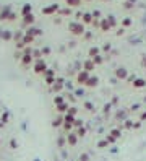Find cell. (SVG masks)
<instances>
[{
	"label": "cell",
	"instance_id": "22",
	"mask_svg": "<svg viewBox=\"0 0 146 161\" xmlns=\"http://www.w3.org/2000/svg\"><path fill=\"white\" fill-rule=\"evenodd\" d=\"M65 114H70V116L76 117V114H78V108H76V106H70V108H68V111L65 112Z\"/></svg>",
	"mask_w": 146,
	"mask_h": 161
},
{
	"label": "cell",
	"instance_id": "32",
	"mask_svg": "<svg viewBox=\"0 0 146 161\" xmlns=\"http://www.w3.org/2000/svg\"><path fill=\"white\" fill-rule=\"evenodd\" d=\"M73 127H83V120H80V119H75V122H73Z\"/></svg>",
	"mask_w": 146,
	"mask_h": 161
},
{
	"label": "cell",
	"instance_id": "18",
	"mask_svg": "<svg viewBox=\"0 0 146 161\" xmlns=\"http://www.w3.org/2000/svg\"><path fill=\"white\" fill-rule=\"evenodd\" d=\"M88 55H89V59L96 57V55H99V47H91V49L88 51Z\"/></svg>",
	"mask_w": 146,
	"mask_h": 161
},
{
	"label": "cell",
	"instance_id": "27",
	"mask_svg": "<svg viewBox=\"0 0 146 161\" xmlns=\"http://www.w3.org/2000/svg\"><path fill=\"white\" fill-rule=\"evenodd\" d=\"M107 147H109V142H107L105 138L101 140V142H97V148H102V150H104V148H107Z\"/></svg>",
	"mask_w": 146,
	"mask_h": 161
},
{
	"label": "cell",
	"instance_id": "31",
	"mask_svg": "<svg viewBox=\"0 0 146 161\" xmlns=\"http://www.w3.org/2000/svg\"><path fill=\"white\" fill-rule=\"evenodd\" d=\"M2 37H3L5 41H10V39H12V33H10V31H3V36Z\"/></svg>",
	"mask_w": 146,
	"mask_h": 161
},
{
	"label": "cell",
	"instance_id": "4",
	"mask_svg": "<svg viewBox=\"0 0 146 161\" xmlns=\"http://www.w3.org/2000/svg\"><path fill=\"white\" fill-rule=\"evenodd\" d=\"M127 77H128V70L125 67H119L115 70V78L117 80H127Z\"/></svg>",
	"mask_w": 146,
	"mask_h": 161
},
{
	"label": "cell",
	"instance_id": "39",
	"mask_svg": "<svg viewBox=\"0 0 146 161\" xmlns=\"http://www.w3.org/2000/svg\"><path fill=\"white\" fill-rule=\"evenodd\" d=\"M141 127V120H138V122H135L133 124V129H140Z\"/></svg>",
	"mask_w": 146,
	"mask_h": 161
},
{
	"label": "cell",
	"instance_id": "17",
	"mask_svg": "<svg viewBox=\"0 0 146 161\" xmlns=\"http://www.w3.org/2000/svg\"><path fill=\"white\" fill-rule=\"evenodd\" d=\"M109 134H111L114 138H117V140H119V138H120V135H122V130H120L119 127H115V129H112V130L109 132Z\"/></svg>",
	"mask_w": 146,
	"mask_h": 161
},
{
	"label": "cell",
	"instance_id": "30",
	"mask_svg": "<svg viewBox=\"0 0 146 161\" xmlns=\"http://www.w3.org/2000/svg\"><path fill=\"white\" fill-rule=\"evenodd\" d=\"M44 77H46V78H47V77H55V72L51 70V69H47V70L44 72Z\"/></svg>",
	"mask_w": 146,
	"mask_h": 161
},
{
	"label": "cell",
	"instance_id": "29",
	"mask_svg": "<svg viewBox=\"0 0 146 161\" xmlns=\"http://www.w3.org/2000/svg\"><path fill=\"white\" fill-rule=\"evenodd\" d=\"M73 94H75L76 98H80V96H84V90H83V88H78V90H75V93H73Z\"/></svg>",
	"mask_w": 146,
	"mask_h": 161
},
{
	"label": "cell",
	"instance_id": "14",
	"mask_svg": "<svg viewBox=\"0 0 146 161\" xmlns=\"http://www.w3.org/2000/svg\"><path fill=\"white\" fill-rule=\"evenodd\" d=\"M81 2H83V0H65L67 7H75V8L81 7Z\"/></svg>",
	"mask_w": 146,
	"mask_h": 161
},
{
	"label": "cell",
	"instance_id": "23",
	"mask_svg": "<svg viewBox=\"0 0 146 161\" xmlns=\"http://www.w3.org/2000/svg\"><path fill=\"white\" fill-rule=\"evenodd\" d=\"M105 20H107V23H109V25H111V28H115V26H117V20H115V16H112V15H109V16H107V18H105Z\"/></svg>",
	"mask_w": 146,
	"mask_h": 161
},
{
	"label": "cell",
	"instance_id": "12",
	"mask_svg": "<svg viewBox=\"0 0 146 161\" xmlns=\"http://www.w3.org/2000/svg\"><path fill=\"white\" fill-rule=\"evenodd\" d=\"M33 54H23V57H21V64L24 65V67H26V65H29V64H31L33 62Z\"/></svg>",
	"mask_w": 146,
	"mask_h": 161
},
{
	"label": "cell",
	"instance_id": "11",
	"mask_svg": "<svg viewBox=\"0 0 146 161\" xmlns=\"http://www.w3.org/2000/svg\"><path fill=\"white\" fill-rule=\"evenodd\" d=\"M93 13H83V16H81V23L83 25H93Z\"/></svg>",
	"mask_w": 146,
	"mask_h": 161
},
{
	"label": "cell",
	"instance_id": "34",
	"mask_svg": "<svg viewBox=\"0 0 146 161\" xmlns=\"http://www.w3.org/2000/svg\"><path fill=\"white\" fill-rule=\"evenodd\" d=\"M123 127H127V129H133V124H132V120H125Z\"/></svg>",
	"mask_w": 146,
	"mask_h": 161
},
{
	"label": "cell",
	"instance_id": "38",
	"mask_svg": "<svg viewBox=\"0 0 146 161\" xmlns=\"http://www.w3.org/2000/svg\"><path fill=\"white\" fill-rule=\"evenodd\" d=\"M99 16H101V13L97 12V10H96V12H93V18H94V20H97V18H99Z\"/></svg>",
	"mask_w": 146,
	"mask_h": 161
},
{
	"label": "cell",
	"instance_id": "33",
	"mask_svg": "<svg viewBox=\"0 0 146 161\" xmlns=\"http://www.w3.org/2000/svg\"><path fill=\"white\" fill-rule=\"evenodd\" d=\"M132 23H133V21L130 20V18H125V20L122 21V25H123L125 28H127V26H132Z\"/></svg>",
	"mask_w": 146,
	"mask_h": 161
},
{
	"label": "cell",
	"instance_id": "9",
	"mask_svg": "<svg viewBox=\"0 0 146 161\" xmlns=\"http://www.w3.org/2000/svg\"><path fill=\"white\" fill-rule=\"evenodd\" d=\"M132 85H133L135 90H141V88L146 86V80H144V78H135V81H133Z\"/></svg>",
	"mask_w": 146,
	"mask_h": 161
},
{
	"label": "cell",
	"instance_id": "15",
	"mask_svg": "<svg viewBox=\"0 0 146 161\" xmlns=\"http://www.w3.org/2000/svg\"><path fill=\"white\" fill-rule=\"evenodd\" d=\"M68 108H70V106H68V103H67V101L62 103V104H57V106H55V109H57L58 112H62V114L68 111Z\"/></svg>",
	"mask_w": 146,
	"mask_h": 161
},
{
	"label": "cell",
	"instance_id": "3",
	"mask_svg": "<svg viewBox=\"0 0 146 161\" xmlns=\"http://www.w3.org/2000/svg\"><path fill=\"white\" fill-rule=\"evenodd\" d=\"M46 70H47L46 62H44L42 59H37V60H36V64H34V72H36V73H44Z\"/></svg>",
	"mask_w": 146,
	"mask_h": 161
},
{
	"label": "cell",
	"instance_id": "8",
	"mask_svg": "<svg viewBox=\"0 0 146 161\" xmlns=\"http://www.w3.org/2000/svg\"><path fill=\"white\" fill-rule=\"evenodd\" d=\"M97 85H99V78H97L96 75H94V77L91 75V77L88 78V81H86V85H84V86H88V88H96Z\"/></svg>",
	"mask_w": 146,
	"mask_h": 161
},
{
	"label": "cell",
	"instance_id": "37",
	"mask_svg": "<svg viewBox=\"0 0 146 161\" xmlns=\"http://www.w3.org/2000/svg\"><path fill=\"white\" fill-rule=\"evenodd\" d=\"M65 142H67V137H65V138H58V145L63 147V145H65Z\"/></svg>",
	"mask_w": 146,
	"mask_h": 161
},
{
	"label": "cell",
	"instance_id": "1",
	"mask_svg": "<svg viewBox=\"0 0 146 161\" xmlns=\"http://www.w3.org/2000/svg\"><path fill=\"white\" fill-rule=\"evenodd\" d=\"M68 31H70L73 36H83L86 33V28L81 21H72L68 25Z\"/></svg>",
	"mask_w": 146,
	"mask_h": 161
},
{
	"label": "cell",
	"instance_id": "40",
	"mask_svg": "<svg viewBox=\"0 0 146 161\" xmlns=\"http://www.w3.org/2000/svg\"><path fill=\"white\" fill-rule=\"evenodd\" d=\"M140 120L143 122V120H146V111L144 112H141V116H140Z\"/></svg>",
	"mask_w": 146,
	"mask_h": 161
},
{
	"label": "cell",
	"instance_id": "20",
	"mask_svg": "<svg viewBox=\"0 0 146 161\" xmlns=\"http://www.w3.org/2000/svg\"><path fill=\"white\" fill-rule=\"evenodd\" d=\"M83 108H84V109H86L88 112H93V111H94V104H93L91 101H84Z\"/></svg>",
	"mask_w": 146,
	"mask_h": 161
},
{
	"label": "cell",
	"instance_id": "13",
	"mask_svg": "<svg viewBox=\"0 0 146 161\" xmlns=\"http://www.w3.org/2000/svg\"><path fill=\"white\" fill-rule=\"evenodd\" d=\"M34 21H36V18H34L33 13H29V15L23 16V23H24V25H33Z\"/></svg>",
	"mask_w": 146,
	"mask_h": 161
},
{
	"label": "cell",
	"instance_id": "7",
	"mask_svg": "<svg viewBox=\"0 0 146 161\" xmlns=\"http://www.w3.org/2000/svg\"><path fill=\"white\" fill-rule=\"evenodd\" d=\"M94 69H96V64L93 62V59H88V60L83 62V70H86V72H89V73H91Z\"/></svg>",
	"mask_w": 146,
	"mask_h": 161
},
{
	"label": "cell",
	"instance_id": "19",
	"mask_svg": "<svg viewBox=\"0 0 146 161\" xmlns=\"http://www.w3.org/2000/svg\"><path fill=\"white\" fill-rule=\"evenodd\" d=\"M58 13H60L62 16H70V15H72V8H70V7H67V8H60V10H58Z\"/></svg>",
	"mask_w": 146,
	"mask_h": 161
},
{
	"label": "cell",
	"instance_id": "28",
	"mask_svg": "<svg viewBox=\"0 0 146 161\" xmlns=\"http://www.w3.org/2000/svg\"><path fill=\"white\" fill-rule=\"evenodd\" d=\"M105 140L109 142V145H114L115 142H117V138H114V137H112L111 134H107V135H105Z\"/></svg>",
	"mask_w": 146,
	"mask_h": 161
},
{
	"label": "cell",
	"instance_id": "42",
	"mask_svg": "<svg viewBox=\"0 0 146 161\" xmlns=\"http://www.w3.org/2000/svg\"><path fill=\"white\" fill-rule=\"evenodd\" d=\"M141 65H143V67H146V57H144V59L141 60Z\"/></svg>",
	"mask_w": 146,
	"mask_h": 161
},
{
	"label": "cell",
	"instance_id": "6",
	"mask_svg": "<svg viewBox=\"0 0 146 161\" xmlns=\"http://www.w3.org/2000/svg\"><path fill=\"white\" fill-rule=\"evenodd\" d=\"M58 10H60V7H58L57 3H52V5L42 8V13H44V15H54V13H57Z\"/></svg>",
	"mask_w": 146,
	"mask_h": 161
},
{
	"label": "cell",
	"instance_id": "36",
	"mask_svg": "<svg viewBox=\"0 0 146 161\" xmlns=\"http://www.w3.org/2000/svg\"><path fill=\"white\" fill-rule=\"evenodd\" d=\"M123 5H125V8H127V10H130V8H133V3H132V2H125Z\"/></svg>",
	"mask_w": 146,
	"mask_h": 161
},
{
	"label": "cell",
	"instance_id": "24",
	"mask_svg": "<svg viewBox=\"0 0 146 161\" xmlns=\"http://www.w3.org/2000/svg\"><path fill=\"white\" fill-rule=\"evenodd\" d=\"M31 10H33V7H31V5H24V7H23V10H21V15L26 16V15L31 13Z\"/></svg>",
	"mask_w": 146,
	"mask_h": 161
},
{
	"label": "cell",
	"instance_id": "16",
	"mask_svg": "<svg viewBox=\"0 0 146 161\" xmlns=\"http://www.w3.org/2000/svg\"><path fill=\"white\" fill-rule=\"evenodd\" d=\"M75 132H76L78 138H83V137H86V134H88V130H86V127H84V125H83V127H78Z\"/></svg>",
	"mask_w": 146,
	"mask_h": 161
},
{
	"label": "cell",
	"instance_id": "2",
	"mask_svg": "<svg viewBox=\"0 0 146 161\" xmlns=\"http://www.w3.org/2000/svg\"><path fill=\"white\" fill-rule=\"evenodd\" d=\"M91 77V73L89 72H86V70H81V72H78V75H76V85H86V81H88V78Z\"/></svg>",
	"mask_w": 146,
	"mask_h": 161
},
{
	"label": "cell",
	"instance_id": "43",
	"mask_svg": "<svg viewBox=\"0 0 146 161\" xmlns=\"http://www.w3.org/2000/svg\"><path fill=\"white\" fill-rule=\"evenodd\" d=\"M86 2H91V0H86Z\"/></svg>",
	"mask_w": 146,
	"mask_h": 161
},
{
	"label": "cell",
	"instance_id": "10",
	"mask_svg": "<svg viewBox=\"0 0 146 161\" xmlns=\"http://www.w3.org/2000/svg\"><path fill=\"white\" fill-rule=\"evenodd\" d=\"M99 30H101L102 33H107V31H111V30H112V28H111V25L107 23V20H105V18H102V20L99 21Z\"/></svg>",
	"mask_w": 146,
	"mask_h": 161
},
{
	"label": "cell",
	"instance_id": "26",
	"mask_svg": "<svg viewBox=\"0 0 146 161\" xmlns=\"http://www.w3.org/2000/svg\"><path fill=\"white\" fill-rule=\"evenodd\" d=\"M62 103H65V98L62 96V94H57V96L54 98V104L57 106V104H62Z\"/></svg>",
	"mask_w": 146,
	"mask_h": 161
},
{
	"label": "cell",
	"instance_id": "21",
	"mask_svg": "<svg viewBox=\"0 0 146 161\" xmlns=\"http://www.w3.org/2000/svg\"><path fill=\"white\" fill-rule=\"evenodd\" d=\"M62 125H63V116L57 117V119L52 122V127H62Z\"/></svg>",
	"mask_w": 146,
	"mask_h": 161
},
{
	"label": "cell",
	"instance_id": "35",
	"mask_svg": "<svg viewBox=\"0 0 146 161\" xmlns=\"http://www.w3.org/2000/svg\"><path fill=\"white\" fill-rule=\"evenodd\" d=\"M80 161H89V155H86V153H83V155L80 156Z\"/></svg>",
	"mask_w": 146,
	"mask_h": 161
},
{
	"label": "cell",
	"instance_id": "41",
	"mask_svg": "<svg viewBox=\"0 0 146 161\" xmlns=\"http://www.w3.org/2000/svg\"><path fill=\"white\" fill-rule=\"evenodd\" d=\"M104 51H107V52H109V51H111V44H107V46H104Z\"/></svg>",
	"mask_w": 146,
	"mask_h": 161
},
{
	"label": "cell",
	"instance_id": "5",
	"mask_svg": "<svg viewBox=\"0 0 146 161\" xmlns=\"http://www.w3.org/2000/svg\"><path fill=\"white\" fill-rule=\"evenodd\" d=\"M67 143L70 145V147H75L78 143V135H76V132H68L67 134Z\"/></svg>",
	"mask_w": 146,
	"mask_h": 161
},
{
	"label": "cell",
	"instance_id": "25",
	"mask_svg": "<svg viewBox=\"0 0 146 161\" xmlns=\"http://www.w3.org/2000/svg\"><path fill=\"white\" fill-rule=\"evenodd\" d=\"M93 62H94L96 65H101V64L104 62V55H101V54L96 55V57H93Z\"/></svg>",
	"mask_w": 146,
	"mask_h": 161
}]
</instances>
